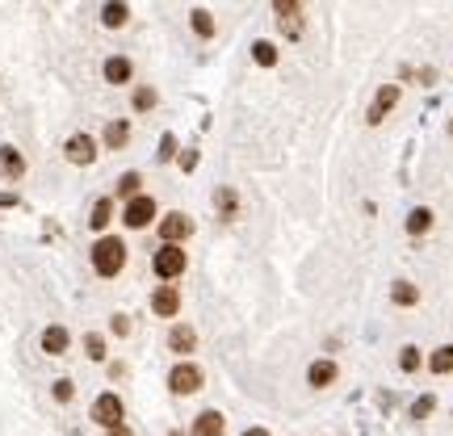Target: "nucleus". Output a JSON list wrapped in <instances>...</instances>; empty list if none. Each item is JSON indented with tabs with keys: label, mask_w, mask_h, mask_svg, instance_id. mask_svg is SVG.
Masks as SVG:
<instances>
[{
	"label": "nucleus",
	"mask_w": 453,
	"mask_h": 436,
	"mask_svg": "<svg viewBox=\"0 0 453 436\" xmlns=\"http://www.w3.org/2000/svg\"><path fill=\"white\" fill-rule=\"evenodd\" d=\"M168 386H173V394H197V391H202V369H197V365H189V361L173 365Z\"/></svg>",
	"instance_id": "4"
},
{
	"label": "nucleus",
	"mask_w": 453,
	"mask_h": 436,
	"mask_svg": "<svg viewBox=\"0 0 453 436\" xmlns=\"http://www.w3.org/2000/svg\"><path fill=\"white\" fill-rule=\"evenodd\" d=\"M114 332L126 336V332H131V319H126V315H114Z\"/></svg>",
	"instance_id": "32"
},
{
	"label": "nucleus",
	"mask_w": 453,
	"mask_h": 436,
	"mask_svg": "<svg viewBox=\"0 0 453 436\" xmlns=\"http://www.w3.org/2000/svg\"><path fill=\"white\" fill-rule=\"evenodd\" d=\"M126 17H131V9H126V4H105V9H101V21H105L109 30L126 26Z\"/></svg>",
	"instance_id": "20"
},
{
	"label": "nucleus",
	"mask_w": 453,
	"mask_h": 436,
	"mask_svg": "<svg viewBox=\"0 0 453 436\" xmlns=\"http://www.w3.org/2000/svg\"><path fill=\"white\" fill-rule=\"evenodd\" d=\"M214 206H219L223 214H235V193H231V189H219V193H214Z\"/></svg>",
	"instance_id": "27"
},
{
	"label": "nucleus",
	"mask_w": 453,
	"mask_h": 436,
	"mask_svg": "<svg viewBox=\"0 0 453 436\" xmlns=\"http://www.w3.org/2000/svg\"><path fill=\"white\" fill-rule=\"evenodd\" d=\"M160 235H164V244H181V239L193 235V222H189L185 214H168L164 222H160Z\"/></svg>",
	"instance_id": "9"
},
{
	"label": "nucleus",
	"mask_w": 453,
	"mask_h": 436,
	"mask_svg": "<svg viewBox=\"0 0 453 436\" xmlns=\"http://www.w3.org/2000/svg\"><path fill=\"white\" fill-rule=\"evenodd\" d=\"M420 361H424V356H420L415 344H408V349L399 352V369H403V374H415V369H420Z\"/></svg>",
	"instance_id": "23"
},
{
	"label": "nucleus",
	"mask_w": 453,
	"mask_h": 436,
	"mask_svg": "<svg viewBox=\"0 0 453 436\" xmlns=\"http://www.w3.org/2000/svg\"><path fill=\"white\" fill-rule=\"evenodd\" d=\"M131 76H135V67H131V59H126V55L105 59V80H109V85H126Z\"/></svg>",
	"instance_id": "13"
},
{
	"label": "nucleus",
	"mask_w": 453,
	"mask_h": 436,
	"mask_svg": "<svg viewBox=\"0 0 453 436\" xmlns=\"http://www.w3.org/2000/svg\"><path fill=\"white\" fill-rule=\"evenodd\" d=\"M84 349H89L92 361H105V340L101 336H84Z\"/></svg>",
	"instance_id": "28"
},
{
	"label": "nucleus",
	"mask_w": 453,
	"mask_h": 436,
	"mask_svg": "<svg viewBox=\"0 0 453 436\" xmlns=\"http://www.w3.org/2000/svg\"><path fill=\"white\" fill-rule=\"evenodd\" d=\"M223 432H226L223 411H202V415L193 420V436H223Z\"/></svg>",
	"instance_id": "10"
},
{
	"label": "nucleus",
	"mask_w": 453,
	"mask_h": 436,
	"mask_svg": "<svg viewBox=\"0 0 453 436\" xmlns=\"http://www.w3.org/2000/svg\"><path fill=\"white\" fill-rule=\"evenodd\" d=\"M449 134H453V122H449Z\"/></svg>",
	"instance_id": "37"
},
{
	"label": "nucleus",
	"mask_w": 453,
	"mask_h": 436,
	"mask_svg": "<svg viewBox=\"0 0 453 436\" xmlns=\"http://www.w3.org/2000/svg\"><path fill=\"white\" fill-rule=\"evenodd\" d=\"M168 349H173V352H181V356H189V352L197 349V336H193V327L177 323V327L168 332Z\"/></svg>",
	"instance_id": "14"
},
{
	"label": "nucleus",
	"mask_w": 453,
	"mask_h": 436,
	"mask_svg": "<svg viewBox=\"0 0 453 436\" xmlns=\"http://www.w3.org/2000/svg\"><path fill=\"white\" fill-rule=\"evenodd\" d=\"M0 176H9V180H21L26 176V160H21L17 147H0Z\"/></svg>",
	"instance_id": "11"
},
{
	"label": "nucleus",
	"mask_w": 453,
	"mask_h": 436,
	"mask_svg": "<svg viewBox=\"0 0 453 436\" xmlns=\"http://www.w3.org/2000/svg\"><path fill=\"white\" fill-rule=\"evenodd\" d=\"M428 369H432V374H441V378L453 374V344H441V349L432 352V356H428Z\"/></svg>",
	"instance_id": "18"
},
{
	"label": "nucleus",
	"mask_w": 453,
	"mask_h": 436,
	"mask_svg": "<svg viewBox=\"0 0 453 436\" xmlns=\"http://www.w3.org/2000/svg\"><path fill=\"white\" fill-rule=\"evenodd\" d=\"M122 264H126V244H122L118 235H105V239L92 244V268H97L101 277H118Z\"/></svg>",
	"instance_id": "1"
},
{
	"label": "nucleus",
	"mask_w": 453,
	"mask_h": 436,
	"mask_svg": "<svg viewBox=\"0 0 453 436\" xmlns=\"http://www.w3.org/2000/svg\"><path fill=\"white\" fill-rule=\"evenodd\" d=\"M72 382H67V378H59V382H55V398H59V403H67V398H72Z\"/></svg>",
	"instance_id": "30"
},
{
	"label": "nucleus",
	"mask_w": 453,
	"mask_h": 436,
	"mask_svg": "<svg viewBox=\"0 0 453 436\" xmlns=\"http://www.w3.org/2000/svg\"><path fill=\"white\" fill-rule=\"evenodd\" d=\"M193 30H197L202 38H210V34H214V17H210L206 9H193Z\"/></svg>",
	"instance_id": "24"
},
{
	"label": "nucleus",
	"mask_w": 453,
	"mask_h": 436,
	"mask_svg": "<svg viewBox=\"0 0 453 436\" xmlns=\"http://www.w3.org/2000/svg\"><path fill=\"white\" fill-rule=\"evenodd\" d=\"M168 436H185V432H168Z\"/></svg>",
	"instance_id": "36"
},
{
	"label": "nucleus",
	"mask_w": 453,
	"mask_h": 436,
	"mask_svg": "<svg viewBox=\"0 0 453 436\" xmlns=\"http://www.w3.org/2000/svg\"><path fill=\"white\" fill-rule=\"evenodd\" d=\"M391 303L395 306H415L420 303V290H415L411 281H395V285H391Z\"/></svg>",
	"instance_id": "17"
},
{
	"label": "nucleus",
	"mask_w": 453,
	"mask_h": 436,
	"mask_svg": "<svg viewBox=\"0 0 453 436\" xmlns=\"http://www.w3.org/2000/svg\"><path fill=\"white\" fill-rule=\"evenodd\" d=\"M151 268H155V277H164V281H177L185 268H189V256H185L181 244H164V248L151 256Z\"/></svg>",
	"instance_id": "2"
},
{
	"label": "nucleus",
	"mask_w": 453,
	"mask_h": 436,
	"mask_svg": "<svg viewBox=\"0 0 453 436\" xmlns=\"http://www.w3.org/2000/svg\"><path fill=\"white\" fill-rule=\"evenodd\" d=\"M155 105V88H138L135 92V109H151Z\"/></svg>",
	"instance_id": "29"
},
{
	"label": "nucleus",
	"mask_w": 453,
	"mask_h": 436,
	"mask_svg": "<svg viewBox=\"0 0 453 436\" xmlns=\"http://www.w3.org/2000/svg\"><path fill=\"white\" fill-rule=\"evenodd\" d=\"M399 85H382L378 88V97H373V105H369V126H378V122H386V114L399 105Z\"/></svg>",
	"instance_id": "6"
},
{
	"label": "nucleus",
	"mask_w": 453,
	"mask_h": 436,
	"mask_svg": "<svg viewBox=\"0 0 453 436\" xmlns=\"http://www.w3.org/2000/svg\"><path fill=\"white\" fill-rule=\"evenodd\" d=\"M67 344H72V336H67V327H46L43 332V352H50V356H63L67 352Z\"/></svg>",
	"instance_id": "12"
},
{
	"label": "nucleus",
	"mask_w": 453,
	"mask_h": 436,
	"mask_svg": "<svg viewBox=\"0 0 453 436\" xmlns=\"http://www.w3.org/2000/svg\"><path fill=\"white\" fill-rule=\"evenodd\" d=\"M244 436H269V432H265V428H248Z\"/></svg>",
	"instance_id": "35"
},
{
	"label": "nucleus",
	"mask_w": 453,
	"mask_h": 436,
	"mask_svg": "<svg viewBox=\"0 0 453 436\" xmlns=\"http://www.w3.org/2000/svg\"><path fill=\"white\" fill-rule=\"evenodd\" d=\"M151 310H155V315H164V319H173V315L181 310V294H177V285H160V290L151 294Z\"/></svg>",
	"instance_id": "8"
},
{
	"label": "nucleus",
	"mask_w": 453,
	"mask_h": 436,
	"mask_svg": "<svg viewBox=\"0 0 453 436\" xmlns=\"http://www.w3.org/2000/svg\"><path fill=\"white\" fill-rule=\"evenodd\" d=\"M63 156H67L72 164H92V160H97V138H92V134H72V138L63 143Z\"/></svg>",
	"instance_id": "7"
},
{
	"label": "nucleus",
	"mask_w": 453,
	"mask_h": 436,
	"mask_svg": "<svg viewBox=\"0 0 453 436\" xmlns=\"http://www.w3.org/2000/svg\"><path fill=\"white\" fill-rule=\"evenodd\" d=\"M126 138H131V126H126V122H109V126H105V143H109V147H126Z\"/></svg>",
	"instance_id": "21"
},
{
	"label": "nucleus",
	"mask_w": 453,
	"mask_h": 436,
	"mask_svg": "<svg viewBox=\"0 0 453 436\" xmlns=\"http://www.w3.org/2000/svg\"><path fill=\"white\" fill-rule=\"evenodd\" d=\"M252 59H256L261 67H273V63H277V46L273 43H256L252 46Z\"/></svg>",
	"instance_id": "22"
},
{
	"label": "nucleus",
	"mask_w": 453,
	"mask_h": 436,
	"mask_svg": "<svg viewBox=\"0 0 453 436\" xmlns=\"http://www.w3.org/2000/svg\"><path fill=\"white\" fill-rule=\"evenodd\" d=\"M122 218H126V227L143 231V227H147V222L155 218V197H147V193L131 197V202H126V210H122Z\"/></svg>",
	"instance_id": "5"
},
{
	"label": "nucleus",
	"mask_w": 453,
	"mask_h": 436,
	"mask_svg": "<svg viewBox=\"0 0 453 436\" xmlns=\"http://www.w3.org/2000/svg\"><path fill=\"white\" fill-rule=\"evenodd\" d=\"M432 222H437V214H432L428 206H415V210L408 214V235H428Z\"/></svg>",
	"instance_id": "16"
},
{
	"label": "nucleus",
	"mask_w": 453,
	"mask_h": 436,
	"mask_svg": "<svg viewBox=\"0 0 453 436\" xmlns=\"http://www.w3.org/2000/svg\"><path fill=\"white\" fill-rule=\"evenodd\" d=\"M138 180H143L138 173H126L122 180H118V193H126V197H138Z\"/></svg>",
	"instance_id": "26"
},
{
	"label": "nucleus",
	"mask_w": 453,
	"mask_h": 436,
	"mask_svg": "<svg viewBox=\"0 0 453 436\" xmlns=\"http://www.w3.org/2000/svg\"><path fill=\"white\" fill-rule=\"evenodd\" d=\"M173 151H177V138L164 134V138H160V160H173Z\"/></svg>",
	"instance_id": "31"
},
{
	"label": "nucleus",
	"mask_w": 453,
	"mask_h": 436,
	"mask_svg": "<svg viewBox=\"0 0 453 436\" xmlns=\"http://www.w3.org/2000/svg\"><path fill=\"white\" fill-rule=\"evenodd\" d=\"M122 415H126V407H122V398L118 394H97V403H92V420L109 432V428H122Z\"/></svg>",
	"instance_id": "3"
},
{
	"label": "nucleus",
	"mask_w": 453,
	"mask_h": 436,
	"mask_svg": "<svg viewBox=\"0 0 453 436\" xmlns=\"http://www.w3.org/2000/svg\"><path fill=\"white\" fill-rule=\"evenodd\" d=\"M105 436H135V432H131V428L122 424V428H109V432H105Z\"/></svg>",
	"instance_id": "34"
},
{
	"label": "nucleus",
	"mask_w": 453,
	"mask_h": 436,
	"mask_svg": "<svg viewBox=\"0 0 453 436\" xmlns=\"http://www.w3.org/2000/svg\"><path fill=\"white\" fill-rule=\"evenodd\" d=\"M307 382H311L315 391L332 386V382H336V361H315V365L307 369Z\"/></svg>",
	"instance_id": "15"
},
{
	"label": "nucleus",
	"mask_w": 453,
	"mask_h": 436,
	"mask_svg": "<svg viewBox=\"0 0 453 436\" xmlns=\"http://www.w3.org/2000/svg\"><path fill=\"white\" fill-rule=\"evenodd\" d=\"M432 407H437V398H432V394H424V398H415V403H411V420H424V415H428Z\"/></svg>",
	"instance_id": "25"
},
{
	"label": "nucleus",
	"mask_w": 453,
	"mask_h": 436,
	"mask_svg": "<svg viewBox=\"0 0 453 436\" xmlns=\"http://www.w3.org/2000/svg\"><path fill=\"white\" fill-rule=\"evenodd\" d=\"M109 218H114V202H109V197H101V202L92 206L89 227H92V231H105V227H109Z\"/></svg>",
	"instance_id": "19"
},
{
	"label": "nucleus",
	"mask_w": 453,
	"mask_h": 436,
	"mask_svg": "<svg viewBox=\"0 0 453 436\" xmlns=\"http://www.w3.org/2000/svg\"><path fill=\"white\" fill-rule=\"evenodd\" d=\"M181 168H185V173H189V168H197V156H193V151H185V156H181Z\"/></svg>",
	"instance_id": "33"
}]
</instances>
